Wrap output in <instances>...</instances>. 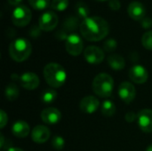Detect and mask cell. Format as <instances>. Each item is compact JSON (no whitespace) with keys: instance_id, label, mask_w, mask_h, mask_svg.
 Segmentation results:
<instances>
[{"instance_id":"f35d334b","label":"cell","mask_w":152,"mask_h":151,"mask_svg":"<svg viewBox=\"0 0 152 151\" xmlns=\"http://www.w3.org/2000/svg\"><path fill=\"white\" fill-rule=\"evenodd\" d=\"M98 1H106V0H98Z\"/></svg>"},{"instance_id":"9c48e42d","label":"cell","mask_w":152,"mask_h":151,"mask_svg":"<svg viewBox=\"0 0 152 151\" xmlns=\"http://www.w3.org/2000/svg\"><path fill=\"white\" fill-rule=\"evenodd\" d=\"M118 95L125 103L129 104L134 100L136 96L135 87L130 82H123L118 87Z\"/></svg>"},{"instance_id":"8d00e7d4","label":"cell","mask_w":152,"mask_h":151,"mask_svg":"<svg viewBox=\"0 0 152 151\" xmlns=\"http://www.w3.org/2000/svg\"><path fill=\"white\" fill-rule=\"evenodd\" d=\"M3 145H4V136H3V134H1V144H0L1 148L3 147Z\"/></svg>"},{"instance_id":"3957f363","label":"cell","mask_w":152,"mask_h":151,"mask_svg":"<svg viewBox=\"0 0 152 151\" xmlns=\"http://www.w3.org/2000/svg\"><path fill=\"white\" fill-rule=\"evenodd\" d=\"M31 44L26 38H17L12 41L9 46V54L11 58L17 62L26 61L31 54Z\"/></svg>"},{"instance_id":"4dcf8cb0","label":"cell","mask_w":152,"mask_h":151,"mask_svg":"<svg viewBox=\"0 0 152 151\" xmlns=\"http://www.w3.org/2000/svg\"><path fill=\"white\" fill-rule=\"evenodd\" d=\"M0 117H1L0 127H1V128H4V127L5 126V125L7 124V122H8L7 114H6L4 110H1V111H0Z\"/></svg>"},{"instance_id":"f546056e","label":"cell","mask_w":152,"mask_h":151,"mask_svg":"<svg viewBox=\"0 0 152 151\" xmlns=\"http://www.w3.org/2000/svg\"><path fill=\"white\" fill-rule=\"evenodd\" d=\"M109 6L110 7V9H112L114 11H118L121 7V3L119 2V0H110Z\"/></svg>"},{"instance_id":"ac0fdd59","label":"cell","mask_w":152,"mask_h":151,"mask_svg":"<svg viewBox=\"0 0 152 151\" xmlns=\"http://www.w3.org/2000/svg\"><path fill=\"white\" fill-rule=\"evenodd\" d=\"M108 63L114 70H121L126 66L125 59L119 54H111L108 57Z\"/></svg>"},{"instance_id":"836d02e7","label":"cell","mask_w":152,"mask_h":151,"mask_svg":"<svg viewBox=\"0 0 152 151\" xmlns=\"http://www.w3.org/2000/svg\"><path fill=\"white\" fill-rule=\"evenodd\" d=\"M136 117H137V115L134 113V112H128V113H126V117H125V119H126V122H128V123H133L135 119H136Z\"/></svg>"},{"instance_id":"7a4b0ae2","label":"cell","mask_w":152,"mask_h":151,"mask_svg":"<svg viewBox=\"0 0 152 151\" xmlns=\"http://www.w3.org/2000/svg\"><path fill=\"white\" fill-rule=\"evenodd\" d=\"M43 74L46 83L53 88L61 87L67 79L65 69L61 64L55 62L46 64L44 68Z\"/></svg>"},{"instance_id":"5bb4252c","label":"cell","mask_w":152,"mask_h":151,"mask_svg":"<svg viewBox=\"0 0 152 151\" xmlns=\"http://www.w3.org/2000/svg\"><path fill=\"white\" fill-rule=\"evenodd\" d=\"M41 119L47 125H55L61 121V113L55 108H46L41 112Z\"/></svg>"},{"instance_id":"e575fe53","label":"cell","mask_w":152,"mask_h":151,"mask_svg":"<svg viewBox=\"0 0 152 151\" xmlns=\"http://www.w3.org/2000/svg\"><path fill=\"white\" fill-rule=\"evenodd\" d=\"M7 1H8V3H9L11 5H15V6H18V5H20V2H21L22 0H7Z\"/></svg>"},{"instance_id":"484cf974","label":"cell","mask_w":152,"mask_h":151,"mask_svg":"<svg viewBox=\"0 0 152 151\" xmlns=\"http://www.w3.org/2000/svg\"><path fill=\"white\" fill-rule=\"evenodd\" d=\"M142 44L144 48H146L147 50L152 51V30L147 31L142 35Z\"/></svg>"},{"instance_id":"74e56055","label":"cell","mask_w":152,"mask_h":151,"mask_svg":"<svg viewBox=\"0 0 152 151\" xmlns=\"http://www.w3.org/2000/svg\"><path fill=\"white\" fill-rule=\"evenodd\" d=\"M146 151H152V143L148 146V148L146 149Z\"/></svg>"},{"instance_id":"e0dca14e","label":"cell","mask_w":152,"mask_h":151,"mask_svg":"<svg viewBox=\"0 0 152 151\" xmlns=\"http://www.w3.org/2000/svg\"><path fill=\"white\" fill-rule=\"evenodd\" d=\"M12 133L17 138H25L29 133V125L23 120H18L12 125Z\"/></svg>"},{"instance_id":"8fae6325","label":"cell","mask_w":152,"mask_h":151,"mask_svg":"<svg viewBox=\"0 0 152 151\" xmlns=\"http://www.w3.org/2000/svg\"><path fill=\"white\" fill-rule=\"evenodd\" d=\"M138 125L144 133H152V110L150 109H142L137 114Z\"/></svg>"},{"instance_id":"d6986e66","label":"cell","mask_w":152,"mask_h":151,"mask_svg":"<svg viewBox=\"0 0 152 151\" xmlns=\"http://www.w3.org/2000/svg\"><path fill=\"white\" fill-rule=\"evenodd\" d=\"M19 94H20V91H19L18 86L15 84H10L5 87L4 95H5V98L9 101H16L17 98L19 97Z\"/></svg>"},{"instance_id":"cb8c5ba5","label":"cell","mask_w":152,"mask_h":151,"mask_svg":"<svg viewBox=\"0 0 152 151\" xmlns=\"http://www.w3.org/2000/svg\"><path fill=\"white\" fill-rule=\"evenodd\" d=\"M69 6V0H53L51 3V7L55 11H64Z\"/></svg>"},{"instance_id":"8992f818","label":"cell","mask_w":152,"mask_h":151,"mask_svg":"<svg viewBox=\"0 0 152 151\" xmlns=\"http://www.w3.org/2000/svg\"><path fill=\"white\" fill-rule=\"evenodd\" d=\"M65 48L68 53H69L72 56H77L79 55L84 48L83 40L81 37L77 34H70L69 35L66 43H65Z\"/></svg>"},{"instance_id":"277c9868","label":"cell","mask_w":152,"mask_h":151,"mask_svg":"<svg viewBox=\"0 0 152 151\" xmlns=\"http://www.w3.org/2000/svg\"><path fill=\"white\" fill-rule=\"evenodd\" d=\"M92 88L94 93L102 97L107 98L110 97L113 92L114 88V80L112 77L107 73L98 74L93 81Z\"/></svg>"},{"instance_id":"f1b7e54d","label":"cell","mask_w":152,"mask_h":151,"mask_svg":"<svg viewBox=\"0 0 152 151\" xmlns=\"http://www.w3.org/2000/svg\"><path fill=\"white\" fill-rule=\"evenodd\" d=\"M141 25L143 28L148 29L152 27V19L150 17H144L142 20H141Z\"/></svg>"},{"instance_id":"7402d4cb","label":"cell","mask_w":152,"mask_h":151,"mask_svg":"<svg viewBox=\"0 0 152 151\" xmlns=\"http://www.w3.org/2000/svg\"><path fill=\"white\" fill-rule=\"evenodd\" d=\"M75 10H76L77 17L81 18V19H84V20L88 17V14L90 12V9H89L88 5L86 3H84V2L77 3Z\"/></svg>"},{"instance_id":"30bf717a","label":"cell","mask_w":152,"mask_h":151,"mask_svg":"<svg viewBox=\"0 0 152 151\" xmlns=\"http://www.w3.org/2000/svg\"><path fill=\"white\" fill-rule=\"evenodd\" d=\"M128 77L134 83L141 85L147 82L149 78V73L143 66L134 65L129 69Z\"/></svg>"},{"instance_id":"d590c367","label":"cell","mask_w":152,"mask_h":151,"mask_svg":"<svg viewBox=\"0 0 152 151\" xmlns=\"http://www.w3.org/2000/svg\"><path fill=\"white\" fill-rule=\"evenodd\" d=\"M8 151H24L21 149H19V148H10Z\"/></svg>"},{"instance_id":"6da1fadb","label":"cell","mask_w":152,"mask_h":151,"mask_svg":"<svg viewBox=\"0 0 152 151\" xmlns=\"http://www.w3.org/2000/svg\"><path fill=\"white\" fill-rule=\"evenodd\" d=\"M79 30L84 38L91 42L102 40L110 30L109 23L99 16L87 17L80 23Z\"/></svg>"},{"instance_id":"4316f807","label":"cell","mask_w":152,"mask_h":151,"mask_svg":"<svg viewBox=\"0 0 152 151\" xmlns=\"http://www.w3.org/2000/svg\"><path fill=\"white\" fill-rule=\"evenodd\" d=\"M52 146L56 150H61L65 147V140L62 137L56 135L52 139Z\"/></svg>"},{"instance_id":"5b68a950","label":"cell","mask_w":152,"mask_h":151,"mask_svg":"<svg viewBox=\"0 0 152 151\" xmlns=\"http://www.w3.org/2000/svg\"><path fill=\"white\" fill-rule=\"evenodd\" d=\"M31 11L26 5L20 4L15 7L12 14V21L17 27L27 26L31 20Z\"/></svg>"},{"instance_id":"4fadbf2b","label":"cell","mask_w":152,"mask_h":151,"mask_svg":"<svg viewBox=\"0 0 152 151\" xmlns=\"http://www.w3.org/2000/svg\"><path fill=\"white\" fill-rule=\"evenodd\" d=\"M100 106V101L99 100L92 95L89 96H86L84 97L79 104L80 109L82 110V112L86 113V114H93L94 113L98 108Z\"/></svg>"},{"instance_id":"ba28073f","label":"cell","mask_w":152,"mask_h":151,"mask_svg":"<svg viewBox=\"0 0 152 151\" xmlns=\"http://www.w3.org/2000/svg\"><path fill=\"white\" fill-rule=\"evenodd\" d=\"M104 52L98 46L90 45L84 51L85 60L90 64H100L104 60Z\"/></svg>"},{"instance_id":"603a6c76","label":"cell","mask_w":152,"mask_h":151,"mask_svg":"<svg viewBox=\"0 0 152 151\" xmlns=\"http://www.w3.org/2000/svg\"><path fill=\"white\" fill-rule=\"evenodd\" d=\"M57 98V92L53 89H47L41 94V101L45 103H52Z\"/></svg>"},{"instance_id":"ffe728a7","label":"cell","mask_w":152,"mask_h":151,"mask_svg":"<svg viewBox=\"0 0 152 151\" xmlns=\"http://www.w3.org/2000/svg\"><path fill=\"white\" fill-rule=\"evenodd\" d=\"M62 26H63V28L66 32L67 31H74L78 28V26H80L79 19H78V17H74V16L68 17L63 21Z\"/></svg>"},{"instance_id":"7c38bea8","label":"cell","mask_w":152,"mask_h":151,"mask_svg":"<svg viewBox=\"0 0 152 151\" xmlns=\"http://www.w3.org/2000/svg\"><path fill=\"white\" fill-rule=\"evenodd\" d=\"M19 81L20 85L27 90H34L39 85V77L33 72H25L20 77Z\"/></svg>"},{"instance_id":"2e32d148","label":"cell","mask_w":152,"mask_h":151,"mask_svg":"<svg viewBox=\"0 0 152 151\" xmlns=\"http://www.w3.org/2000/svg\"><path fill=\"white\" fill-rule=\"evenodd\" d=\"M145 7L144 5L138 1H134L130 3L127 7V12L129 16L135 20H142L145 16Z\"/></svg>"},{"instance_id":"9a60e30c","label":"cell","mask_w":152,"mask_h":151,"mask_svg":"<svg viewBox=\"0 0 152 151\" xmlns=\"http://www.w3.org/2000/svg\"><path fill=\"white\" fill-rule=\"evenodd\" d=\"M51 135L50 130L45 125H37L31 132V138L34 142L42 144L46 142Z\"/></svg>"},{"instance_id":"d6a6232c","label":"cell","mask_w":152,"mask_h":151,"mask_svg":"<svg viewBox=\"0 0 152 151\" xmlns=\"http://www.w3.org/2000/svg\"><path fill=\"white\" fill-rule=\"evenodd\" d=\"M68 35H67V33H66V31L63 29V30H59V31H57L56 32V34H55V37L57 38V39H59V40H61V41H62V40H67V38H68Z\"/></svg>"},{"instance_id":"d4e9b609","label":"cell","mask_w":152,"mask_h":151,"mask_svg":"<svg viewBox=\"0 0 152 151\" xmlns=\"http://www.w3.org/2000/svg\"><path fill=\"white\" fill-rule=\"evenodd\" d=\"M31 7L37 10H43L49 6L50 0H28Z\"/></svg>"},{"instance_id":"52a82bcc","label":"cell","mask_w":152,"mask_h":151,"mask_svg":"<svg viewBox=\"0 0 152 151\" xmlns=\"http://www.w3.org/2000/svg\"><path fill=\"white\" fill-rule=\"evenodd\" d=\"M58 16L54 12L47 11L44 12L38 21V26L43 31H51L56 28L58 25Z\"/></svg>"},{"instance_id":"44dd1931","label":"cell","mask_w":152,"mask_h":151,"mask_svg":"<svg viewBox=\"0 0 152 151\" xmlns=\"http://www.w3.org/2000/svg\"><path fill=\"white\" fill-rule=\"evenodd\" d=\"M102 113L105 117H112L116 113V105L111 101H104L101 108Z\"/></svg>"},{"instance_id":"83f0119b","label":"cell","mask_w":152,"mask_h":151,"mask_svg":"<svg viewBox=\"0 0 152 151\" xmlns=\"http://www.w3.org/2000/svg\"><path fill=\"white\" fill-rule=\"evenodd\" d=\"M117 46H118V43L113 38H110V39L106 40L103 44L104 51H106L108 53H111V52L115 51L117 49Z\"/></svg>"},{"instance_id":"1f68e13d","label":"cell","mask_w":152,"mask_h":151,"mask_svg":"<svg viewBox=\"0 0 152 151\" xmlns=\"http://www.w3.org/2000/svg\"><path fill=\"white\" fill-rule=\"evenodd\" d=\"M40 31H41V28H39V26L38 27H37V26H32L31 28H30V29H29V35L32 36V37H37V36H38L39 35H40Z\"/></svg>"}]
</instances>
